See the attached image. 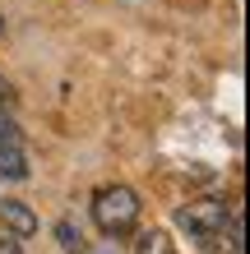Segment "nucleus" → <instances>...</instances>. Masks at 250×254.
Wrapping results in <instances>:
<instances>
[{
	"mask_svg": "<svg viewBox=\"0 0 250 254\" xmlns=\"http://www.w3.org/2000/svg\"><path fill=\"white\" fill-rule=\"evenodd\" d=\"M88 213H93V222H97L102 236H130V231L139 227L144 203H139V194L130 190V185H102V190H93Z\"/></svg>",
	"mask_w": 250,
	"mask_h": 254,
	"instance_id": "obj_1",
	"label": "nucleus"
},
{
	"mask_svg": "<svg viewBox=\"0 0 250 254\" xmlns=\"http://www.w3.org/2000/svg\"><path fill=\"white\" fill-rule=\"evenodd\" d=\"M176 222H181V227L190 231V241H199L204 250H209V245H218V241H223V236L237 227L241 217L232 213L223 199H195V203H185L181 213H176Z\"/></svg>",
	"mask_w": 250,
	"mask_h": 254,
	"instance_id": "obj_2",
	"label": "nucleus"
},
{
	"mask_svg": "<svg viewBox=\"0 0 250 254\" xmlns=\"http://www.w3.org/2000/svg\"><path fill=\"white\" fill-rule=\"evenodd\" d=\"M0 217H5V227L19 236V241L37 231V213H33L28 203H19V199H0Z\"/></svg>",
	"mask_w": 250,
	"mask_h": 254,
	"instance_id": "obj_3",
	"label": "nucleus"
},
{
	"mask_svg": "<svg viewBox=\"0 0 250 254\" xmlns=\"http://www.w3.org/2000/svg\"><path fill=\"white\" fill-rule=\"evenodd\" d=\"M28 157L23 148H0V181H28Z\"/></svg>",
	"mask_w": 250,
	"mask_h": 254,
	"instance_id": "obj_4",
	"label": "nucleus"
},
{
	"mask_svg": "<svg viewBox=\"0 0 250 254\" xmlns=\"http://www.w3.org/2000/svg\"><path fill=\"white\" fill-rule=\"evenodd\" d=\"M56 241H61V250H65V254H88V245H83V231H79L70 217H61V222H56Z\"/></svg>",
	"mask_w": 250,
	"mask_h": 254,
	"instance_id": "obj_5",
	"label": "nucleus"
},
{
	"mask_svg": "<svg viewBox=\"0 0 250 254\" xmlns=\"http://www.w3.org/2000/svg\"><path fill=\"white\" fill-rule=\"evenodd\" d=\"M135 250L139 254H176V245H171V236L167 231H139V241H135Z\"/></svg>",
	"mask_w": 250,
	"mask_h": 254,
	"instance_id": "obj_6",
	"label": "nucleus"
},
{
	"mask_svg": "<svg viewBox=\"0 0 250 254\" xmlns=\"http://www.w3.org/2000/svg\"><path fill=\"white\" fill-rule=\"evenodd\" d=\"M0 148H23V129L5 107H0Z\"/></svg>",
	"mask_w": 250,
	"mask_h": 254,
	"instance_id": "obj_7",
	"label": "nucleus"
},
{
	"mask_svg": "<svg viewBox=\"0 0 250 254\" xmlns=\"http://www.w3.org/2000/svg\"><path fill=\"white\" fill-rule=\"evenodd\" d=\"M0 254H23V245H19V236H0Z\"/></svg>",
	"mask_w": 250,
	"mask_h": 254,
	"instance_id": "obj_8",
	"label": "nucleus"
},
{
	"mask_svg": "<svg viewBox=\"0 0 250 254\" xmlns=\"http://www.w3.org/2000/svg\"><path fill=\"white\" fill-rule=\"evenodd\" d=\"M9 102H14V83L0 74V107H9Z\"/></svg>",
	"mask_w": 250,
	"mask_h": 254,
	"instance_id": "obj_9",
	"label": "nucleus"
},
{
	"mask_svg": "<svg viewBox=\"0 0 250 254\" xmlns=\"http://www.w3.org/2000/svg\"><path fill=\"white\" fill-rule=\"evenodd\" d=\"M0 33H5V19H0Z\"/></svg>",
	"mask_w": 250,
	"mask_h": 254,
	"instance_id": "obj_10",
	"label": "nucleus"
}]
</instances>
